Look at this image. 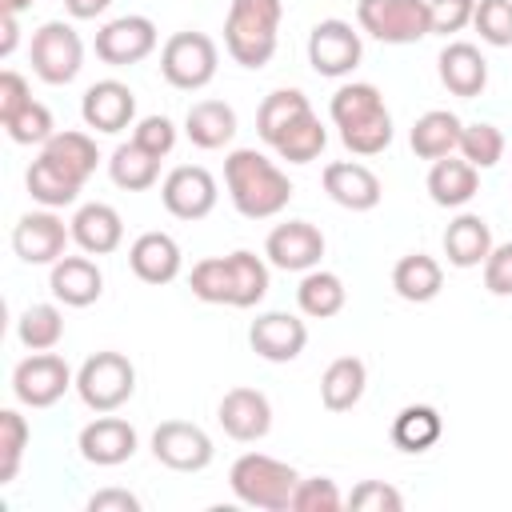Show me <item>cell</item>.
I'll return each mask as SVG.
<instances>
[{"label":"cell","mask_w":512,"mask_h":512,"mask_svg":"<svg viewBox=\"0 0 512 512\" xmlns=\"http://www.w3.org/2000/svg\"><path fill=\"white\" fill-rule=\"evenodd\" d=\"M160 200L168 208V216L176 220H204L216 200H220V188H216V176L200 164H176L164 180H160Z\"/></svg>","instance_id":"15"},{"label":"cell","mask_w":512,"mask_h":512,"mask_svg":"<svg viewBox=\"0 0 512 512\" xmlns=\"http://www.w3.org/2000/svg\"><path fill=\"white\" fill-rule=\"evenodd\" d=\"M72 240V228L64 224V216H56V208H36V212H24L16 224H12V252L24 260V264H56L64 256Z\"/></svg>","instance_id":"14"},{"label":"cell","mask_w":512,"mask_h":512,"mask_svg":"<svg viewBox=\"0 0 512 512\" xmlns=\"http://www.w3.org/2000/svg\"><path fill=\"white\" fill-rule=\"evenodd\" d=\"M80 120H84V128H92L100 136H116V132L132 128V120H136V92L112 76L96 80L80 96Z\"/></svg>","instance_id":"16"},{"label":"cell","mask_w":512,"mask_h":512,"mask_svg":"<svg viewBox=\"0 0 512 512\" xmlns=\"http://www.w3.org/2000/svg\"><path fill=\"white\" fill-rule=\"evenodd\" d=\"M492 228L480 212H460L456 220H448L444 228V256L452 268H480L492 252Z\"/></svg>","instance_id":"27"},{"label":"cell","mask_w":512,"mask_h":512,"mask_svg":"<svg viewBox=\"0 0 512 512\" xmlns=\"http://www.w3.org/2000/svg\"><path fill=\"white\" fill-rule=\"evenodd\" d=\"M108 176L124 192H148L160 180V160L152 152H144L136 140H124L108 156Z\"/></svg>","instance_id":"35"},{"label":"cell","mask_w":512,"mask_h":512,"mask_svg":"<svg viewBox=\"0 0 512 512\" xmlns=\"http://www.w3.org/2000/svg\"><path fill=\"white\" fill-rule=\"evenodd\" d=\"M68 388H76V372L56 352H28L12 368V396L24 408H52Z\"/></svg>","instance_id":"10"},{"label":"cell","mask_w":512,"mask_h":512,"mask_svg":"<svg viewBox=\"0 0 512 512\" xmlns=\"http://www.w3.org/2000/svg\"><path fill=\"white\" fill-rule=\"evenodd\" d=\"M216 420L224 428V436L240 440V444H256L272 432V400L260 388H228L216 404Z\"/></svg>","instance_id":"19"},{"label":"cell","mask_w":512,"mask_h":512,"mask_svg":"<svg viewBox=\"0 0 512 512\" xmlns=\"http://www.w3.org/2000/svg\"><path fill=\"white\" fill-rule=\"evenodd\" d=\"M32 4H40V0H0V12H16V16H20V12H28Z\"/></svg>","instance_id":"53"},{"label":"cell","mask_w":512,"mask_h":512,"mask_svg":"<svg viewBox=\"0 0 512 512\" xmlns=\"http://www.w3.org/2000/svg\"><path fill=\"white\" fill-rule=\"evenodd\" d=\"M472 28L492 48H512V0H476Z\"/></svg>","instance_id":"43"},{"label":"cell","mask_w":512,"mask_h":512,"mask_svg":"<svg viewBox=\"0 0 512 512\" xmlns=\"http://www.w3.org/2000/svg\"><path fill=\"white\" fill-rule=\"evenodd\" d=\"M72 228V244L88 256H112L120 244H124V220L112 204L104 200H92V204H80L68 220Z\"/></svg>","instance_id":"23"},{"label":"cell","mask_w":512,"mask_h":512,"mask_svg":"<svg viewBox=\"0 0 512 512\" xmlns=\"http://www.w3.org/2000/svg\"><path fill=\"white\" fill-rule=\"evenodd\" d=\"M368 388V368L360 356H336L320 376V404L328 412H348Z\"/></svg>","instance_id":"32"},{"label":"cell","mask_w":512,"mask_h":512,"mask_svg":"<svg viewBox=\"0 0 512 512\" xmlns=\"http://www.w3.org/2000/svg\"><path fill=\"white\" fill-rule=\"evenodd\" d=\"M40 156H48L60 172H68L76 184H88V176L96 172L100 164V148L92 140V132H80V128H64L56 132L48 144H40Z\"/></svg>","instance_id":"31"},{"label":"cell","mask_w":512,"mask_h":512,"mask_svg":"<svg viewBox=\"0 0 512 512\" xmlns=\"http://www.w3.org/2000/svg\"><path fill=\"white\" fill-rule=\"evenodd\" d=\"M424 188H428L432 204H440V208H464L480 192V168H472L464 156L452 152L444 160H432Z\"/></svg>","instance_id":"26"},{"label":"cell","mask_w":512,"mask_h":512,"mask_svg":"<svg viewBox=\"0 0 512 512\" xmlns=\"http://www.w3.org/2000/svg\"><path fill=\"white\" fill-rule=\"evenodd\" d=\"M344 496L336 488V480L328 476H300L296 492H292V512H340Z\"/></svg>","instance_id":"44"},{"label":"cell","mask_w":512,"mask_h":512,"mask_svg":"<svg viewBox=\"0 0 512 512\" xmlns=\"http://www.w3.org/2000/svg\"><path fill=\"white\" fill-rule=\"evenodd\" d=\"M264 256L280 272H312L324 256V232L312 220H284L268 232Z\"/></svg>","instance_id":"17"},{"label":"cell","mask_w":512,"mask_h":512,"mask_svg":"<svg viewBox=\"0 0 512 512\" xmlns=\"http://www.w3.org/2000/svg\"><path fill=\"white\" fill-rule=\"evenodd\" d=\"M360 56H364L360 32L348 20L328 16V20L312 24V32H308V64H312L316 76H332V80L352 76Z\"/></svg>","instance_id":"12"},{"label":"cell","mask_w":512,"mask_h":512,"mask_svg":"<svg viewBox=\"0 0 512 512\" xmlns=\"http://www.w3.org/2000/svg\"><path fill=\"white\" fill-rule=\"evenodd\" d=\"M444 436V420L432 404H408L392 420V444L400 452H428Z\"/></svg>","instance_id":"37"},{"label":"cell","mask_w":512,"mask_h":512,"mask_svg":"<svg viewBox=\"0 0 512 512\" xmlns=\"http://www.w3.org/2000/svg\"><path fill=\"white\" fill-rule=\"evenodd\" d=\"M32 104V88H28V80L16 72V68H4L0 72V124L4 120H12L20 108H28Z\"/></svg>","instance_id":"49"},{"label":"cell","mask_w":512,"mask_h":512,"mask_svg":"<svg viewBox=\"0 0 512 512\" xmlns=\"http://www.w3.org/2000/svg\"><path fill=\"white\" fill-rule=\"evenodd\" d=\"M248 344L260 360L268 364H288L304 352L308 344V324L292 312H260L252 324H248Z\"/></svg>","instance_id":"21"},{"label":"cell","mask_w":512,"mask_h":512,"mask_svg":"<svg viewBox=\"0 0 512 512\" xmlns=\"http://www.w3.org/2000/svg\"><path fill=\"white\" fill-rule=\"evenodd\" d=\"M436 72H440V84L452 92V96H464V100H476L484 88H488V60L476 44L468 40H452L440 48L436 56Z\"/></svg>","instance_id":"24"},{"label":"cell","mask_w":512,"mask_h":512,"mask_svg":"<svg viewBox=\"0 0 512 512\" xmlns=\"http://www.w3.org/2000/svg\"><path fill=\"white\" fill-rule=\"evenodd\" d=\"M344 504H348L352 512H400V508H404V496H400V488H392V484H384V480H360V484L344 496Z\"/></svg>","instance_id":"45"},{"label":"cell","mask_w":512,"mask_h":512,"mask_svg":"<svg viewBox=\"0 0 512 512\" xmlns=\"http://www.w3.org/2000/svg\"><path fill=\"white\" fill-rule=\"evenodd\" d=\"M16 340L28 352H52L64 340V312L56 304H28L16 320Z\"/></svg>","instance_id":"38"},{"label":"cell","mask_w":512,"mask_h":512,"mask_svg":"<svg viewBox=\"0 0 512 512\" xmlns=\"http://www.w3.org/2000/svg\"><path fill=\"white\" fill-rule=\"evenodd\" d=\"M320 180H324L328 200L348 208V212H372L384 200L380 176L360 160H332V164H324Z\"/></svg>","instance_id":"20"},{"label":"cell","mask_w":512,"mask_h":512,"mask_svg":"<svg viewBox=\"0 0 512 512\" xmlns=\"http://www.w3.org/2000/svg\"><path fill=\"white\" fill-rule=\"evenodd\" d=\"M256 132L288 164H312L328 144V128L320 124V116L312 112L300 88L268 92L256 108Z\"/></svg>","instance_id":"1"},{"label":"cell","mask_w":512,"mask_h":512,"mask_svg":"<svg viewBox=\"0 0 512 512\" xmlns=\"http://www.w3.org/2000/svg\"><path fill=\"white\" fill-rule=\"evenodd\" d=\"M112 8V0H64V12L72 16V20H96V16H104Z\"/></svg>","instance_id":"52"},{"label":"cell","mask_w":512,"mask_h":512,"mask_svg":"<svg viewBox=\"0 0 512 512\" xmlns=\"http://www.w3.org/2000/svg\"><path fill=\"white\" fill-rule=\"evenodd\" d=\"M216 68H220V48L208 32H172L160 48V76L180 88V92H200L216 80Z\"/></svg>","instance_id":"7"},{"label":"cell","mask_w":512,"mask_h":512,"mask_svg":"<svg viewBox=\"0 0 512 512\" xmlns=\"http://www.w3.org/2000/svg\"><path fill=\"white\" fill-rule=\"evenodd\" d=\"M356 28L380 44H416L432 36L428 0H356Z\"/></svg>","instance_id":"8"},{"label":"cell","mask_w":512,"mask_h":512,"mask_svg":"<svg viewBox=\"0 0 512 512\" xmlns=\"http://www.w3.org/2000/svg\"><path fill=\"white\" fill-rule=\"evenodd\" d=\"M76 448H80V456H84L88 464H96V468H116V464H124V460L136 456L140 436H136V428H132L124 416L96 412V420H88V424L80 428Z\"/></svg>","instance_id":"18"},{"label":"cell","mask_w":512,"mask_h":512,"mask_svg":"<svg viewBox=\"0 0 512 512\" xmlns=\"http://www.w3.org/2000/svg\"><path fill=\"white\" fill-rule=\"evenodd\" d=\"M136 392V364L124 352H92L76 368V396L84 400L88 412H116L132 400Z\"/></svg>","instance_id":"6"},{"label":"cell","mask_w":512,"mask_h":512,"mask_svg":"<svg viewBox=\"0 0 512 512\" xmlns=\"http://www.w3.org/2000/svg\"><path fill=\"white\" fill-rule=\"evenodd\" d=\"M328 116L352 156H380L392 144V112L384 104V92L368 80L340 84L328 100Z\"/></svg>","instance_id":"3"},{"label":"cell","mask_w":512,"mask_h":512,"mask_svg":"<svg viewBox=\"0 0 512 512\" xmlns=\"http://www.w3.org/2000/svg\"><path fill=\"white\" fill-rule=\"evenodd\" d=\"M188 288L204 304H228L232 308V276H228V256H204L188 272Z\"/></svg>","instance_id":"40"},{"label":"cell","mask_w":512,"mask_h":512,"mask_svg":"<svg viewBox=\"0 0 512 512\" xmlns=\"http://www.w3.org/2000/svg\"><path fill=\"white\" fill-rule=\"evenodd\" d=\"M28 60H32V72L44 84H52V88L72 84L84 68V40L68 20H48L32 32Z\"/></svg>","instance_id":"9"},{"label":"cell","mask_w":512,"mask_h":512,"mask_svg":"<svg viewBox=\"0 0 512 512\" xmlns=\"http://www.w3.org/2000/svg\"><path fill=\"white\" fill-rule=\"evenodd\" d=\"M460 132H464V120L448 108H428L424 116H416L412 132H408V144L420 160H444L460 148Z\"/></svg>","instance_id":"29"},{"label":"cell","mask_w":512,"mask_h":512,"mask_svg":"<svg viewBox=\"0 0 512 512\" xmlns=\"http://www.w3.org/2000/svg\"><path fill=\"white\" fill-rule=\"evenodd\" d=\"M28 440H32L28 420H24L16 408H4V412H0V484H12V480H16Z\"/></svg>","instance_id":"41"},{"label":"cell","mask_w":512,"mask_h":512,"mask_svg":"<svg viewBox=\"0 0 512 512\" xmlns=\"http://www.w3.org/2000/svg\"><path fill=\"white\" fill-rule=\"evenodd\" d=\"M132 140L144 148V152H152L156 160H164L172 148H176V124L168 120V116H140L136 124H132Z\"/></svg>","instance_id":"46"},{"label":"cell","mask_w":512,"mask_h":512,"mask_svg":"<svg viewBox=\"0 0 512 512\" xmlns=\"http://www.w3.org/2000/svg\"><path fill=\"white\" fill-rule=\"evenodd\" d=\"M152 456L172 472H204L216 456L212 436L192 420H164L152 428Z\"/></svg>","instance_id":"13"},{"label":"cell","mask_w":512,"mask_h":512,"mask_svg":"<svg viewBox=\"0 0 512 512\" xmlns=\"http://www.w3.org/2000/svg\"><path fill=\"white\" fill-rule=\"evenodd\" d=\"M24 188H28V196H32L40 208H68V204H76L80 192H84V184H76L68 172H60L48 156H36V160L28 164Z\"/></svg>","instance_id":"34"},{"label":"cell","mask_w":512,"mask_h":512,"mask_svg":"<svg viewBox=\"0 0 512 512\" xmlns=\"http://www.w3.org/2000/svg\"><path fill=\"white\" fill-rule=\"evenodd\" d=\"M140 496L128 488H100L88 496V512H140Z\"/></svg>","instance_id":"50"},{"label":"cell","mask_w":512,"mask_h":512,"mask_svg":"<svg viewBox=\"0 0 512 512\" xmlns=\"http://www.w3.org/2000/svg\"><path fill=\"white\" fill-rule=\"evenodd\" d=\"M480 268H484V288L492 296H512V240L492 244L488 260Z\"/></svg>","instance_id":"48"},{"label":"cell","mask_w":512,"mask_h":512,"mask_svg":"<svg viewBox=\"0 0 512 512\" xmlns=\"http://www.w3.org/2000/svg\"><path fill=\"white\" fill-rule=\"evenodd\" d=\"M228 276H232V308H256L268 296L272 272H268L264 256H256L248 248L228 252Z\"/></svg>","instance_id":"36"},{"label":"cell","mask_w":512,"mask_h":512,"mask_svg":"<svg viewBox=\"0 0 512 512\" xmlns=\"http://www.w3.org/2000/svg\"><path fill=\"white\" fill-rule=\"evenodd\" d=\"M48 292L64 308H88V304H96L104 296V272L88 252L84 256H68L64 252L48 272Z\"/></svg>","instance_id":"22"},{"label":"cell","mask_w":512,"mask_h":512,"mask_svg":"<svg viewBox=\"0 0 512 512\" xmlns=\"http://www.w3.org/2000/svg\"><path fill=\"white\" fill-rule=\"evenodd\" d=\"M128 264H132V272L144 280V284H172L176 276H180V268H184V256H180V244H176V236H168V232H140L136 240H132V248H128Z\"/></svg>","instance_id":"25"},{"label":"cell","mask_w":512,"mask_h":512,"mask_svg":"<svg viewBox=\"0 0 512 512\" xmlns=\"http://www.w3.org/2000/svg\"><path fill=\"white\" fill-rule=\"evenodd\" d=\"M296 484H300V472L288 460H276L268 452H244L228 468L232 496L260 512H288Z\"/></svg>","instance_id":"5"},{"label":"cell","mask_w":512,"mask_h":512,"mask_svg":"<svg viewBox=\"0 0 512 512\" xmlns=\"http://www.w3.org/2000/svg\"><path fill=\"white\" fill-rule=\"evenodd\" d=\"M504 132L496 128V124H488V120H476V124H464V132H460V156L472 164V168H480V172H488V168H496L500 160H504Z\"/></svg>","instance_id":"39"},{"label":"cell","mask_w":512,"mask_h":512,"mask_svg":"<svg viewBox=\"0 0 512 512\" xmlns=\"http://www.w3.org/2000/svg\"><path fill=\"white\" fill-rule=\"evenodd\" d=\"M392 288H396V296L408 300V304H428V300H436L440 288H444V268H440V260L428 256V252H408V256H400L396 268H392Z\"/></svg>","instance_id":"30"},{"label":"cell","mask_w":512,"mask_h":512,"mask_svg":"<svg viewBox=\"0 0 512 512\" xmlns=\"http://www.w3.org/2000/svg\"><path fill=\"white\" fill-rule=\"evenodd\" d=\"M20 44V16L16 12H0V56L8 60Z\"/></svg>","instance_id":"51"},{"label":"cell","mask_w":512,"mask_h":512,"mask_svg":"<svg viewBox=\"0 0 512 512\" xmlns=\"http://www.w3.org/2000/svg\"><path fill=\"white\" fill-rule=\"evenodd\" d=\"M4 132L12 144H48L56 136V120L48 112V104L32 100L28 108H20L12 120H4Z\"/></svg>","instance_id":"42"},{"label":"cell","mask_w":512,"mask_h":512,"mask_svg":"<svg viewBox=\"0 0 512 512\" xmlns=\"http://www.w3.org/2000/svg\"><path fill=\"white\" fill-rule=\"evenodd\" d=\"M224 188L244 220H272L292 200L288 172L256 148H232L224 156Z\"/></svg>","instance_id":"2"},{"label":"cell","mask_w":512,"mask_h":512,"mask_svg":"<svg viewBox=\"0 0 512 512\" xmlns=\"http://www.w3.org/2000/svg\"><path fill=\"white\" fill-rule=\"evenodd\" d=\"M236 128H240V120H236V108L228 100H196L184 112V136L204 152L232 144Z\"/></svg>","instance_id":"28"},{"label":"cell","mask_w":512,"mask_h":512,"mask_svg":"<svg viewBox=\"0 0 512 512\" xmlns=\"http://www.w3.org/2000/svg\"><path fill=\"white\" fill-rule=\"evenodd\" d=\"M296 304L308 320H332L344 312L348 304V288L336 272L328 268H312V272H300V284H296Z\"/></svg>","instance_id":"33"},{"label":"cell","mask_w":512,"mask_h":512,"mask_svg":"<svg viewBox=\"0 0 512 512\" xmlns=\"http://www.w3.org/2000/svg\"><path fill=\"white\" fill-rule=\"evenodd\" d=\"M284 0H232L224 16V48L240 68H264L280 44Z\"/></svg>","instance_id":"4"},{"label":"cell","mask_w":512,"mask_h":512,"mask_svg":"<svg viewBox=\"0 0 512 512\" xmlns=\"http://www.w3.org/2000/svg\"><path fill=\"white\" fill-rule=\"evenodd\" d=\"M156 44H160V32L140 12H128V16H116V20L100 24V32L92 40L96 56L108 68H132V64H140V60H148L156 52Z\"/></svg>","instance_id":"11"},{"label":"cell","mask_w":512,"mask_h":512,"mask_svg":"<svg viewBox=\"0 0 512 512\" xmlns=\"http://www.w3.org/2000/svg\"><path fill=\"white\" fill-rule=\"evenodd\" d=\"M472 12H476V0H428V24H432V36L464 32V28L472 24Z\"/></svg>","instance_id":"47"}]
</instances>
